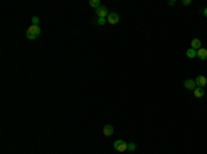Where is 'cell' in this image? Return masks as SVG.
<instances>
[{
	"mask_svg": "<svg viewBox=\"0 0 207 154\" xmlns=\"http://www.w3.org/2000/svg\"><path fill=\"white\" fill-rule=\"evenodd\" d=\"M41 33V28L39 25H30L27 30V37L29 40H35V39H38Z\"/></svg>",
	"mask_w": 207,
	"mask_h": 154,
	"instance_id": "obj_1",
	"label": "cell"
},
{
	"mask_svg": "<svg viewBox=\"0 0 207 154\" xmlns=\"http://www.w3.org/2000/svg\"><path fill=\"white\" fill-rule=\"evenodd\" d=\"M127 145L128 143H126L124 140H116V142L113 143V147H115V150L123 153V151L127 150Z\"/></svg>",
	"mask_w": 207,
	"mask_h": 154,
	"instance_id": "obj_2",
	"label": "cell"
},
{
	"mask_svg": "<svg viewBox=\"0 0 207 154\" xmlns=\"http://www.w3.org/2000/svg\"><path fill=\"white\" fill-rule=\"evenodd\" d=\"M106 21H108V23H110V25H116V23H119V21H120V17H119V14H116V12H109Z\"/></svg>",
	"mask_w": 207,
	"mask_h": 154,
	"instance_id": "obj_3",
	"label": "cell"
},
{
	"mask_svg": "<svg viewBox=\"0 0 207 154\" xmlns=\"http://www.w3.org/2000/svg\"><path fill=\"white\" fill-rule=\"evenodd\" d=\"M95 12H97L98 15V18H108V15H109V12H108V8L106 7H99L95 10Z\"/></svg>",
	"mask_w": 207,
	"mask_h": 154,
	"instance_id": "obj_4",
	"label": "cell"
},
{
	"mask_svg": "<svg viewBox=\"0 0 207 154\" xmlns=\"http://www.w3.org/2000/svg\"><path fill=\"white\" fill-rule=\"evenodd\" d=\"M184 87L186 88V90H191V91H195L196 90V81L192 79H188V80H185L184 81Z\"/></svg>",
	"mask_w": 207,
	"mask_h": 154,
	"instance_id": "obj_5",
	"label": "cell"
},
{
	"mask_svg": "<svg viewBox=\"0 0 207 154\" xmlns=\"http://www.w3.org/2000/svg\"><path fill=\"white\" fill-rule=\"evenodd\" d=\"M195 81H196V85H197V87H200V88H204V87H206V84H207V77H204V76H197Z\"/></svg>",
	"mask_w": 207,
	"mask_h": 154,
	"instance_id": "obj_6",
	"label": "cell"
},
{
	"mask_svg": "<svg viewBox=\"0 0 207 154\" xmlns=\"http://www.w3.org/2000/svg\"><path fill=\"white\" fill-rule=\"evenodd\" d=\"M115 134V128L110 124H105L104 125V135L105 136H112Z\"/></svg>",
	"mask_w": 207,
	"mask_h": 154,
	"instance_id": "obj_7",
	"label": "cell"
},
{
	"mask_svg": "<svg viewBox=\"0 0 207 154\" xmlns=\"http://www.w3.org/2000/svg\"><path fill=\"white\" fill-rule=\"evenodd\" d=\"M191 48H193V50L202 48V42H200V39H193L192 42H191Z\"/></svg>",
	"mask_w": 207,
	"mask_h": 154,
	"instance_id": "obj_8",
	"label": "cell"
},
{
	"mask_svg": "<svg viewBox=\"0 0 207 154\" xmlns=\"http://www.w3.org/2000/svg\"><path fill=\"white\" fill-rule=\"evenodd\" d=\"M196 53H197V58H199V59H202V61L207 59V50L206 48H200V50H197Z\"/></svg>",
	"mask_w": 207,
	"mask_h": 154,
	"instance_id": "obj_9",
	"label": "cell"
},
{
	"mask_svg": "<svg viewBox=\"0 0 207 154\" xmlns=\"http://www.w3.org/2000/svg\"><path fill=\"white\" fill-rule=\"evenodd\" d=\"M193 95H195L196 98H202V96H204V88H196L195 91H193Z\"/></svg>",
	"mask_w": 207,
	"mask_h": 154,
	"instance_id": "obj_10",
	"label": "cell"
},
{
	"mask_svg": "<svg viewBox=\"0 0 207 154\" xmlns=\"http://www.w3.org/2000/svg\"><path fill=\"white\" fill-rule=\"evenodd\" d=\"M186 56H188V58H195V56H197V53H196V50L189 48L188 51H186Z\"/></svg>",
	"mask_w": 207,
	"mask_h": 154,
	"instance_id": "obj_11",
	"label": "cell"
},
{
	"mask_svg": "<svg viewBox=\"0 0 207 154\" xmlns=\"http://www.w3.org/2000/svg\"><path fill=\"white\" fill-rule=\"evenodd\" d=\"M90 6H91L93 8H95V10L101 7V4H99V0H90Z\"/></svg>",
	"mask_w": 207,
	"mask_h": 154,
	"instance_id": "obj_12",
	"label": "cell"
},
{
	"mask_svg": "<svg viewBox=\"0 0 207 154\" xmlns=\"http://www.w3.org/2000/svg\"><path fill=\"white\" fill-rule=\"evenodd\" d=\"M136 149H137V145H136V143H128V145H127V150L134 151Z\"/></svg>",
	"mask_w": 207,
	"mask_h": 154,
	"instance_id": "obj_13",
	"label": "cell"
},
{
	"mask_svg": "<svg viewBox=\"0 0 207 154\" xmlns=\"http://www.w3.org/2000/svg\"><path fill=\"white\" fill-rule=\"evenodd\" d=\"M108 22L106 21V18H98V21H97V23L99 25V26H102V25H105V23Z\"/></svg>",
	"mask_w": 207,
	"mask_h": 154,
	"instance_id": "obj_14",
	"label": "cell"
},
{
	"mask_svg": "<svg viewBox=\"0 0 207 154\" xmlns=\"http://www.w3.org/2000/svg\"><path fill=\"white\" fill-rule=\"evenodd\" d=\"M32 25H39V18L38 17H33V18H32Z\"/></svg>",
	"mask_w": 207,
	"mask_h": 154,
	"instance_id": "obj_15",
	"label": "cell"
},
{
	"mask_svg": "<svg viewBox=\"0 0 207 154\" xmlns=\"http://www.w3.org/2000/svg\"><path fill=\"white\" fill-rule=\"evenodd\" d=\"M182 4H184V6H191L192 1H191V0H182Z\"/></svg>",
	"mask_w": 207,
	"mask_h": 154,
	"instance_id": "obj_16",
	"label": "cell"
},
{
	"mask_svg": "<svg viewBox=\"0 0 207 154\" xmlns=\"http://www.w3.org/2000/svg\"><path fill=\"white\" fill-rule=\"evenodd\" d=\"M169 4H170V6H174V4H175V0H170Z\"/></svg>",
	"mask_w": 207,
	"mask_h": 154,
	"instance_id": "obj_17",
	"label": "cell"
},
{
	"mask_svg": "<svg viewBox=\"0 0 207 154\" xmlns=\"http://www.w3.org/2000/svg\"><path fill=\"white\" fill-rule=\"evenodd\" d=\"M203 14H204V17H206V18H207V7L204 8V11H203Z\"/></svg>",
	"mask_w": 207,
	"mask_h": 154,
	"instance_id": "obj_18",
	"label": "cell"
}]
</instances>
